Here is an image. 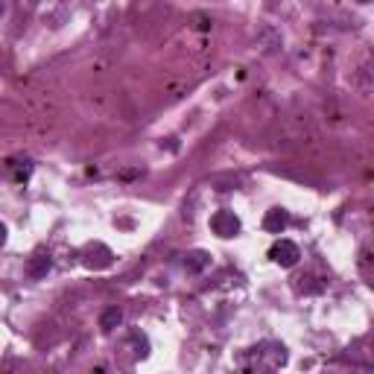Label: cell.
I'll return each instance as SVG.
<instances>
[{
	"mask_svg": "<svg viewBox=\"0 0 374 374\" xmlns=\"http://www.w3.org/2000/svg\"><path fill=\"white\" fill-rule=\"evenodd\" d=\"M6 15V3H0V18H3Z\"/></svg>",
	"mask_w": 374,
	"mask_h": 374,
	"instance_id": "7c38bea8",
	"label": "cell"
},
{
	"mask_svg": "<svg viewBox=\"0 0 374 374\" xmlns=\"http://www.w3.org/2000/svg\"><path fill=\"white\" fill-rule=\"evenodd\" d=\"M211 228H214L216 237L231 240V237H237V234H240L243 223H240V216L234 214V211H228V207H223V211H216V214L211 216Z\"/></svg>",
	"mask_w": 374,
	"mask_h": 374,
	"instance_id": "7a4b0ae2",
	"label": "cell"
},
{
	"mask_svg": "<svg viewBox=\"0 0 374 374\" xmlns=\"http://www.w3.org/2000/svg\"><path fill=\"white\" fill-rule=\"evenodd\" d=\"M12 170H15V178H18V182H26V178H30L33 176V161L30 158H18V161H12Z\"/></svg>",
	"mask_w": 374,
	"mask_h": 374,
	"instance_id": "9c48e42d",
	"label": "cell"
},
{
	"mask_svg": "<svg viewBox=\"0 0 374 374\" xmlns=\"http://www.w3.org/2000/svg\"><path fill=\"white\" fill-rule=\"evenodd\" d=\"M120 325H123V310H120V307H108V310H103V316H100L103 334H112V330L120 328Z\"/></svg>",
	"mask_w": 374,
	"mask_h": 374,
	"instance_id": "ba28073f",
	"label": "cell"
},
{
	"mask_svg": "<svg viewBox=\"0 0 374 374\" xmlns=\"http://www.w3.org/2000/svg\"><path fill=\"white\" fill-rule=\"evenodd\" d=\"M298 257H301V248L293 243V240H278L272 248H269V260L272 263H278L281 269H293L296 263H298Z\"/></svg>",
	"mask_w": 374,
	"mask_h": 374,
	"instance_id": "3957f363",
	"label": "cell"
},
{
	"mask_svg": "<svg viewBox=\"0 0 374 374\" xmlns=\"http://www.w3.org/2000/svg\"><path fill=\"white\" fill-rule=\"evenodd\" d=\"M82 266L85 269H94V272H100V269H108L114 263V252L108 248L105 243H88L85 248H82Z\"/></svg>",
	"mask_w": 374,
	"mask_h": 374,
	"instance_id": "6da1fadb",
	"label": "cell"
},
{
	"mask_svg": "<svg viewBox=\"0 0 374 374\" xmlns=\"http://www.w3.org/2000/svg\"><path fill=\"white\" fill-rule=\"evenodd\" d=\"M50 269H53V257H50V252H44V248L33 252V257L26 260V275H30L33 281L47 278V272H50Z\"/></svg>",
	"mask_w": 374,
	"mask_h": 374,
	"instance_id": "277c9868",
	"label": "cell"
},
{
	"mask_svg": "<svg viewBox=\"0 0 374 374\" xmlns=\"http://www.w3.org/2000/svg\"><path fill=\"white\" fill-rule=\"evenodd\" d=\"M260 359H266V363H272L275 368L278 366H287V348L278 342H266V345H260V348H255Z\"/></svg>",
	"mask_w": 374,
	"mask_h": 374,
	"instance_id": "5b68a950",
	"label": "cell"
},
{
	"mask_svg": "<svg viewBox=\"0 0 374 374\" xmlns=\"http://www.w3.org/2000/svg\"><path fill=\"white\" fill-rule=\"evenodd\" d=\"M207 266H211V255H207L205 248H193V252L185 255V269L190 275H202Z\"/></svg>",
	"mask_w": 374,
	"mask_h": 374,
	"instance_id": "8992f818",
	"label": "cell"
},
{
	"mask_svg": "<svg viewBox=\"0 0 374 374\" xmlns=\"http://www.w3.org/2000/svg\"><path fill=\"white\" fill-rule=\"evenodd\" d=\"M6 237H9V231H6V226H3V223H0V246L6 243Z\"/></svg>",
	"mask_w": 374,
	"mask_h": 374,
	"instance_id": "8fae6325",
	"label": "cell"
},
{
	"mask_svg": "<svg viewBox=\"0 0 374 374\" xmlns=\"http://www.w3.org/2000/svg\"><path fill=\"white\" fill-rule=\"evenodd\" d=\"M287 226H289V214L281 211V207H272V211H266V216H263V228L269 234H284Z\"/></svg>",
	"mask_w": 374,
	"mask_h": 374,
	"instance_id": "52a82bcc",
	"label": "cell"
},
{
	"mask_svg": "<svg viewBox=\"0 0 374 374\" xmlns=\"http://www.w3.org/2000/svg\"><path fill=\"white\" fill-rule=\"evenodd\" d=\"M132 342H135V354L137 357H149V339L144 337V334H132Z\"/></svg>",
	"mask_w": 374,
	"mask_h": 374,
	"instance_id": "30bf717a",
	"label": "cell"
}]
</instances>
